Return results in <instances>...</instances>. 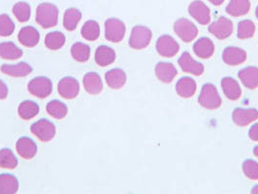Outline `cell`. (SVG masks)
I'll return each mask as SVG.
<instances>
[{
    "instance_id": "obj_39",
    "label": "cell",
    "mask_w": 258,
    "mask_h": 194,
    "mask_svg": "<svg viewBox=\"0 0 258 194\" xmlns=\"http://www.w3.org/2000/svg\"><path fill=\"white\" fill-rule=\"evenodd\" d=\"M243 172L246 178L257 181L258 180V162L252 159H246L243 162L242 165Z\"/></svg>"
},
{
    "instance_id": "obj_8",
    "label": "cell",
    "mask_w": 258,
    "mask_h": 194,
    "mask_svg": "<svg viewBox=\"0 0 258 194\" xmlns=\"http://www.w3.org/2000/svg\"><path fill=\"white\" fill-rule=\"evenodd\" d=\"M210 33L220 40L228 38L233 32V23L225 17H220L208 27Z\"/></svg>"
},
{
    "instance_id": "obj_30",
    "label": "cell",
    "mask_w": 258,
    "mask_h": 194,
    "mask_svg": "<svg viewBox=\"0 0 258 194\" xmlns=\"http://www.w3.org/2000/svg\"><path fill=\"white\" fill-rule=\"evenodd\" d=\"M47 112L55 119H62L68 114V108L59 100H52L47 104Z\"/></svg>"
},
{
    "instance_id": "obj_1",
    "label": "cell",
    "mask_w": 258,
    "mask_h": 194,
    "mask_svg": "<svg viewBox=\"0 0 258 194\" xmlns=\"http://www.w3.org/2000/svg\"><path fill=\"white\" fill-rule=\"evenodd\" d=\"M198 102L206 109L216 110L220 108L222 100L215 85L205 84L202 87L200 95L198 97Z\"/></svg>"
},
{
    "instance_id": "obj_21",
    "label": "cell",
    "mask_w": 258,
    "mask_h": 194,
    "mask_svg": "<svg viewBox=\"0 0 258 194\" xmlns=\"http://www.w3.org/2000/svg\"><path fill=\"white\" fill-rule=\"evenodd\" d=\"M155 76L163 83H171L177 76V68L169 62H158L155 66Z\"/></svg>"
},
{
    "instance_id": "obj_23",
    "label": "cell",
    "mask_w": 258,
    "mask_h": 194,
    "mask_svg": "<svg viewBox=\"0 0 258 194\" xmlns=\"http://www.w3.org/2000/svg\"><path fill=\"white\" fill-rule=\"evenodd\" d=\"M94 58H95V62L99 66L106 67V66L111 65L115 62L116 52L112 48L102 45L97 48Z\"/></svg>"
},
{
    "instance_id": "obj_40",
    "label": "cell",
    "mask_w": 258,
    "mask_h": 194,
    "mask_svg": "<svg viewBox=\"0 0 258 194\" xmlns=\"http://www.w3.org/2000/svg\"><path fill=\"white\" fill-rule=\"evenodd\" d=\"M248 136L252 141L258 142V122L250 127L248 131Z\"/></svg>"
},
{
    "instance_id": "obj_36",
    "label": "cell",
    "mask_w": 258,
    "mask_h": 194,
    "mask_svg": "<svg viewBox=\"0 0 258 194\" xmlns=\"http://www.w3.org/2000/svg\"><path fill=\"white\" fill-rule=\"evenodd\" d=\"M255 32L254 23L250 20H244L238 24L237 36L239 39L251 38Z\"/></svg>"
},
{
    "instance_id": "obj_9",
    "label": "cell",
    "mask_w": 258,
    "mask_h": 194,
    "mask_svg": "<svg viewBox=\"0 0 258 194\" xmlns=\"http://www.w3.org/2000/svg\"><path fill=\"white\" fill-rule=\"evenodd\" d=\"M155 47L157 52L164 57H173L180 50L177 41L170 35H161L157 39Z\"/></svg>"
},
{
    "instance_id": "obj_7",
    "label": "cell",
    "mask_w": 258,
    "mask_h": 194,
    "mask_svg": "<svg viewBox=\"0 0 258 194\" xmlns=\"http://www.w3.org/2000/svg\"><path fill=\"white\" fill-rule=\"evenodd\" d=\"M173 27L175 33L185 43L194 41L198 34V29L194 23L184 18L177 20Z\"/></svg>"
},
{
    "instance_id": "obj_14",
    "label": "cell",
    "mask_w": 258,
    "mask_h": 194,
    "mask_svg": "<svg viewBox=\"0 0 258 194\" xmlns=\"http://www.w3.org/2000/svg\"><path fill=\"white\" fill-rule=\"evenodd\" d=\"M16 149L21 157L25 159H32L37 154V145L28 137H21L16 144Z\"/></svg>"
},
{
    "instance_id": "obj_43",
    "label": "cell",
    "mask_w": 258,
    "mask_h": 194,
    "mask_svg": "<svg viewBox=\"0 0 258 194\" xmlns=\"http://www.w3.org/2000/svg\"><path fill=\"white\" fill-rule=\"evenodd\" d=\"M251 193L252 194H257L258 193V184L257 185H255L253 188H252V190H251Z\"/></svg>"
},
{
    "instance_id": "obj_37",
    "label": "cell",
    "mask_w": 258,
    "mask_h": 194,
    "mask_svg": "<svg viewBox=\"0 0 258 194\" xmlns=\"http://www.w3.org/2000/svg\"><path fill=\"white\" fill-rule=\"evenodd\" d=\"M15 31V24L8 15H0V36L8 37Z\"/></svg>"
},
{
    "instance_id": "obj_26",
    "label": "cell",
    "mask_w": 258,
    "mask_h": 194,
    "mask_svg": "<svg viewBox=\"0 0 258 194\" xmlns=\"http://www.w3.org/2000/svg\"><path fill=\"white\" fill-rule=\"evenodd\" d=\"M250 9L249 0H230L226 12L232 17H241L248 13Z\"/></svg>"
},
{
    "instance_id": "obj_5",
    "label": "cell",
    "mask_w": 258,
    "mask_h": 194,
    "mask_svg": "<svg viewBox=\"0 0 258 194\" xmlns=\"http://www.w3.org/2000/svg\"><path fill=\"white\" fill-rule=\"evenodd\" d=\"M125 26L118 19H109L105 22V37L112 43L121 42L125 35Z\"/></svg>"
},
{
    "instance_id": "obj_31",
    "label": "cell",
    "mask_w": 258,
    "mask_h": 194,
    "mask_svg": "<svg viewBox=\"0 0 258 194\" xmlns=\"http://www.w3.org/2000/svg\"><path fill=\"white\" fill-rule=\"evenodd\" d=\"M65 36L63 33L59 31L50 32L46 35L45 44L46 47L52 51H57L61 49L65 44Z\"/></svg>"
},
{
    "instance_id": "obj_10",
    "label": "cell",
    "mask_w": 258,
    "mask_h": 194,
    "mask_svg": "<svg viewBox=\"0 0 258 194\" xmlns=\"http://www.w3.org/2000/svg\"><path fill=\"white\" fill-rule=\"evenodd\" d=\"M188 13L200 25L206 26L211 22V11L206 4L200 0H194L188 6Z\"/></svg>"
},
{
    "instance_id": "obj_18",
    "label": "cell",
    "mask_w": 258,
    "mask_h": 194,
    "mask_svg": "<svg viewBox=\"0 0 258 194\" xmlns=\"http://www.w3.org/2000/svg\"><path fill=\"white\" fill-rule=\"evenodd\" d=\"M20 43L27 48L35 47L40 41V34L38 30L33 26L23 27L18 35Z\"/></svg>"
},
{
    "instance_id": "obj_34",
    "label": "cell",
    "mask_w": 258,
    "mask_h": 194,
    "mask_svg": "<svg viewBox=\"0 0 258 194\" xmlns=\"http://www.w3.org/2000/svg\"><path fill=\"white\" fill-rule=\"evenodd\" d=\"M81 18H82V14L77 9L71 8V9L66 10L64 14V20H63V26H64L65 29L68 31L75 30L78 24L81 21Z\"/></svg>"
},
{
    "instance_id": "obj_6",
    "label": "cell",
    "mask_w": 258,
    "mask_h": 194,
    "mask_svg": "<svg viewBox=\"0 0 258 194\" xmlns=\"http://www.w3.org/2000/svg\"><path fill=\"white\" fill-rule=\"evenodd\" d=\"M30 130L33 135H35L42 142H50L55 136V126L52 121L42 118L34 122Z\"/></svg>"
},
{
    "instance_id": "obj_4",
    "label": "cell",
    "mask_w": 258,
    "mask_h": 194,
    "mask_svg": "<svg viewBox=\"0 0 258 194\" xmlns=\"http://www.w3.org/2000/svg\"><path fill=\"white\" fill-rule=\"evenodd\" d=\"M27 90L33 96L44 99L52 93V81L47 77L34 78L27 85Z\"/></svg>"
},
{
    "instance_id": "obj_45",
    "label": "cell",
    "mask_w": 258,
    "mask_h": 194,
    "mask_svg": "<svg viewBox=\"0 0 258 194\" xmlns=\"http://www.w3.org/2000/svg\"><path fill=\"white\" fill-rule=\"evenodd\" d=\"M255 15H256V18L258 19V6L256 7V10H255Z\"/></svg>"
},
{
    "instance_id": "obj_29",
    "label": "cell",
    "mask_w": 258,
    "mask_h": 194,
    "mask_svg": "<svg viewBox=\"0 0 258 194\" xmlns=\"http://www.w3.org/2000/svg\"><path fill=\"white\" fill-rule=\"evenodd\" d=\"M40 111L38 104L31 100H26L20 104L18 108L19 116L25 120H29L37 116Z\"/></svg>"
},
{
    "instance_id": "obj_17",
    "label": "cell",
    "mask_w": 258,
    "mask_h": 194,
    "mask_svg": "<svg viewBox=\"0 0 258 194\" xmlns=\"http://www.w3.org/2000/svg\"><path fill=\"white\" fill-rule=\"evenodd\" d=\"M105 80L112 90H120L126 83V74L119 68H114L105 74Z\"/></svg>"
},
{
    "instance_id": "obj_2",
    "label": "cell",
    "mask_w": 258,
    "mask_h": 194,
    "mask_svg": "<svg viewBox=\"0 0 258 194\" xmlns=\"http://www.w3.org/2000/svg\"><path fill=\"white\" fill-rule=\"evenodd\" d=\"M58 10L57 8L49 3H43L37 8L36 22L43 28H51L57 25Z\"/></svg>"
},
{
    "instance_id": "obj_42",
    "label": "cell",
    "mask_w": 258,
    "mask_h": 194,
    "mask_svg": "<svg viewBox=\"0 0 258 194\" xmlns=\"http://www.w3.org/2000/svg\"><path fill=\"white\" fill-rule=\"evenodd\" d=\"M212 4H214L215 6H220L225 0H209Z\"/></svg>"
},
{
    "instance_id": "obj_11",
    "label": "cell",
    "mask_w": 258,
    "mask_h": 194,
    "mask_svg": "<svg viewBox=\"0 0 258 194\" xmlns=\"http://www.w3.org/2000/svg\"><path fill=\"white\" fill-rule=\"evenodd\" d=\"M57 91L65 99H73L77 97L80 92V85L75 78L65 77L59 81Z\"/></svg>"
},
{
    "instance_id": "obj_13",
    "label": "cell",
    "mask_w": 258,
    "mask_h": 194,
    "mask_svg": "<svg viewBox=\"0 0 258 194\" xmlns=\"http://www.w3.org/2000/svg\"><path fill=\"white\" fill-rule=\"evenodd\" d=\"M258 118V111L256 109H243L236 108L232 113L233 122L238 126H245Z\"/></svg>"
},
{
    "instance_id": "obj_32",
    "label": "cell",
    "mask_w": 258,
    "mask_h": 194,
    "mask_svg": "<svg viewBox=\"0 0 258 194\" xmlns=\"http://www.w3.org/2000/svg\"><path fill=\"white\" fill-rule=\"evenodd\" d=\"M71 54L79 62H86L91 56V48L84 43H75L71 48Z\"/></svg>"
},
{
    "instance_id": "obj_12",
    "label": "cell",
    "mask_w": 258,
    "mask_h": 194,
    "mask_svg": "<svg viewBox=\"0 0 258 194\" xmlns=\"http://www.w3.org/2000/svg\"><path fill=\"white\" fill-rule=\"evenodd\" d=\"M178 63L183 72L192 74L194 76H201L204 72L203 64L194 60L189 52H182L181 57L178 60Z\"/></svg>"
},
{
    "instance_id": "obj_35",
    "label": "cell",
    "mask_w": 258,
    "mask_h": 194,
    "mask_svg": "<svg viewBox=\"0 0 258 194\" xmlns=\"http://www.w3.org/2000/svg\"><path fill=\"white\" fill-rule=\"evenodd\" d=\"M19 164L18 158L10 149L0 150V167L13 170Z\"/></svg>"
},
{
    "instance_id": "obj_44",
    "label": "cell",
    "mask_w": 258,
    "mask_h": 194,
    "mask_svg": "<svg viewBox=\"0 0 258 194\" xmlns=\"http://www.w3.org/2000/svg\"><path fill=\"white\" fill-rule=\"evenodd\" d=\"M253 154H254V155H255L256 157H258V146L254 147V149H253Z\"/></svg>"
},
{
    "instance_id": "obj_41",
    "label": "cell",
    "mask_w": 258,
    "mask_h": 194,
    "mask_svg": "<svg viewBox=\"0 0 258 194\" xmlns=\"http://www.w3.org/2000/svg\"><path fill=\"white\" fill-rule=\"evenodd\" d=\"M8 96V88L4 82L0 80V100L6 99Z\"/></svg>"
},
{
    "instance_id": "obj_16",
    "label": "cell",
    "mask_w": 258,
    "mask_h": 194,
    "mask_svg": "<svg viewBox=\"0 0 258 194\" xmlns=\"http://www.w3.org/2000/svg\"><path fill=\"white\" fill-rule=\"evenodd\" d=\"M238 77L242 84L248 90H255L258 88V68L248 66L239 71Z\"/></svg>"
},
{
    "instance_id": "obj_24",
    "label": "cell",
    "mask_w": 258,
    "mask_h": 194,
    "mask_svg": "<svg viewBox=\"0 0 258 194\" xmlns=\"http://www.w3.org/2000/svg\"><path fill=\"white\" fill-rule=\"evenodd\" d=\"M83 83L85 90L92 95L99 94L103 90V83L101 77L95 72H90L86 74Z\"/></svg>"
},
{
    "instance_id": "obj_38",
    "label": "cell",
    "mask_w": 258,
    "mask_h": 194,
    "mask_svg": "<svg viewBox=\"0 0 258 194\" xmlns=\"http://www.w3.org/2000/svg\"><path fill=\"white\" fill-rule=\"evenodd\" d=\"M13 13L19 22L25 23L30 18V7L26 2H20L14 6Z\"/></svg>"
},
{
    "instance_id": "obj_28",
    "label": "cell",
    "mask_w": 258,
    "mask_h": 194,
    "mask_svg": "<svg viewBox=\"0 0 258 194\" xmlns=\"http://www.w3.org/2000/svg\"><path fill=\"white\" fill-rule=\"evenodd\" d=\"M23 56V51L13 42H3L0 44V57L3 59L15 60Z\"/></svg>"
},
{
    "instance_id": "obj_33",
    "label": "cell",
    "mask_w": 258,
    "mask_h": 194,
    "mask_svg": "<svg viewBox=\"0 0 258 194\" xmlns=\"http://www.w3.org/2000/svg\"><path fill=\"white\" fill-rule=\"evenodd\" d=\"M81 34L83 38L88 41H95L99 38L100 35V27L97 22L95 21H89L87 22L81 30Z\"/></svg>"
},
{
    "instance_id": "obj_25",
    "label": "cell",
    "mask_w": 258,
    "mask_h": 194,
    "mask_svg": "<svg viewBox=\"0 0 258 194\" xmlns=\"http://www.w3.org/2000/svg\"><path fill=\"white\" fill-rule=\"evenodd\" d=\"M196 82L189 77H182L177 82L176 91L179 96L182 98L192 97L196 92Z\"/></svg>"
},
{
    "instance_id": "obj_15",
    "label": "cell",
    "mask_w": 258,
    "mask_h": 194,
    "mask_svg": "<svg viewBox=\"0 0 258 194\" xmlns=\"http://www.w3.org/2000/svg\"><path fill=\"white\" fill-rule=\"evenodd\" d=\"M222 59L224 63L230 66L242 64L246 59V52L237 47H227L222 52Z\"/></svg>"
},
{
    "instance_id": "obj_3",
    "label": "cell",
    "mask_w": 258,
    "mask_h": 194,
    "mask_svg": "<svg viewBox=\"0 0 258 194\" xmlns=\"http://www.w3.org/2000/svg\"><path fill=\"white\" fill-rule=\"evenodd\" d=\"M152 37V31L149 27L134 26L129 38V46L134 50H143L150 45Z\"/></svg>"
},
{
    "instance_id": "obj_27",
    "label": "cell",
    "mask_w": 258,
    "mask_h": 194,
    "mask_svg": "<svg viewBox=\"0 0 258 194\" xmlns=\"http://www.w3.org/2000/svg\"><path fill=\"white\" fill-rule=\"evenodd\" d=\"M19 189L18 179L11 174L0 175V193L14 194Z\"/></svg>"
},
{
    "instance_id": "obj_19",
    "label": "cell",
    "mask_w": 258,
    "mask_h": 194,
    "mask_svg": "<svg viewBox=\"0 0 258 194\" xmlns=\"http://www.w3.org/2000/svg\"><path fill=\"white\" fill-rule=\"evenodd\" d=\"M1 72L11 77H26L32 72V67L27 62H20L18 64H3L0 68Z\"/></svg>"
},
{
    "instance_id": "obj_20",
    "label": "cell",
    "mask_w": 258,
    "mask_h": 194,
    "mask_svg": "<svg viewBox=\"0 0 258 194\" xmlns=\"http://www.w3.org/2000/svg\"><path fill=\"white\" fill-rule=\"evenodd\" d=\"M194 52L198 57L202 59H207L214 54L215 45L211 39L202 37L198 41H196V43H194Z\"/></svg>"
},
{
    "instance_id": "obj_22",
    "label": "cell",
    "mask_w": 258,
    "mask_h": 194,
    "mask_svg": "<svg viewBox=\"0 0 258 194\" xmlns=\"http://www.w3.org/2000/svg\"><path fill=\"white\" fill-rule=\"evenodd\" d=\"M221 88L225 96L230 100H237L242 95V90L238 82L233 78H223L221 80Z\"/></svg>"
}]
</instances>
